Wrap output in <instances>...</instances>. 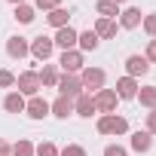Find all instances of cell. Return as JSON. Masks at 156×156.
Here are the masks:
<instances>
[{
  "mask_svg": "<svg viewBox=\"0 0 156 156\" xmlns=\"http://www.w3.org/2000/svg\"><path fill=\"white\" fill-rule=\"evenodd\" d=\"M98 132L101 135H126L129 132V119L116 116V113H101L98 116Z\"/></svg>",
  "mask_w": 156,
  "mask_h": 156,
  "instance_id": "cell-1",
  "label": "cell"
},
{
  "mask_svg": "<svg viewBox=\"0 0 156 156\" xmlns=\"http://www.w3.org/2000/svg\"><path fill=\"white\" fill-rule=\"evenodd\" d=\"M104 80H107V73L101 67H83L80 70V83H83L86 95H95L98 89H104Z\"/></svg>",
  "mask_w": 156,
  "mask_h": 156,
  "instance_id": "cell-2",
  "label": "cell"
},
{
  "mask_svg": "<svg viewBox=\"0 0 156 156\" xmlns=\"http://www.w3.org/2000/svg\"><path fill=\"white\" fill-rule=\"evenodd\" d=\"M55 86H58V95L61 98H70V101H76L83 95V83H80V76H73V73H61Z\"/></svg>",
  "mask_w": 156,
  "mask_h": 156,
  "instance_id": "cell-3",
  "label": "cell"
},
{
  "mask_svg": "<svg viewBox=\"0 0 156 156\" xmlns=\"http://www.w3.org/2000/svg\"><path fill=\"white\" fill-rule=\"evenodd\" d=\"M40 89H43V86H40V76H37V70H25V73H19V76H16V92H22V95L34 98Z\"/></svg>",
  "mask_w": 156,
  "mask_h": 156,
  "instance_id": "cell-4",
  "label": "cell"
},
{
  "mask_svg": "<svg viewBox=\"0 0 156 156\" xmlns=\"http://www.w3.org/2000/svg\"><path fill=\"white\" fill-rule=\"evenodd\" d=\"M52 52H55V43H52V37H43V34H40L37 40H31V55H34L37 61H43V64H46V61L52 58Z\"/></svg>",
  "mask_w": 156,
  "mask_h": 156,
  "instance_id": "cell-5",
  "label": "cell"
},
{
  "mask_svg": "<svg viewBox=\"0 0 156 156\" xmlns=\"http://www.w3.org/2000/svg\"><path fill=\"white\" fill-rule=\"evenodd\" d=\"M58 64H61V70H64V73H80V70L86 67V64H83V52H80V49H67V52H61Z\"/></svg>",
  "mask_w": 156,
  "mask_h": 156,
  "instance_id": "cell-6",
  "label": "cell"
},
{
  "mask_svg": "<svg viewBox=\"0 0 156 156\" xmlns=\"http://www.w3.org/2000/svg\"><path fill=\"white\" fill-rule=\"evenodd\" d=\"M76 37H80V31H73L70 25H64V28H58V31H55L52 43H55L61 52H67V49H76Z\"/></svg>",
  "mask_w": 156,
  "mask_h": 156,
  "instance_id": "cell-7",
  "label": "cell"
},
{
  "mask_svg": "<svg viewBox=\"0 0 156 156\" xmlns=\"http://www.w3.org/2000/svg\"><path fill=\"white\" fill-rule=\"evenodd\" d=\"M6 55L16 58V61H22V58L31 55V43H28L25 37H9V40H6Z\"/></svg>",
  "mask_w": 156,
  "mask_h": 156,
  "instance_id": "cell-8",
  "label": "cell"
},
{
  "mask_svg": "<svg viewBox=\"0 0 156 156\" xmlns=\"http://www.w3.org/2000/svg\"><path fill=\"white\" fill-rule=\"evenodd\" d=\"M92 98H95V107H98L101 113H113V110H116V101H119L113 89H98Z\"/></svg>",
  "mask_w": 156,
  "mask_h": 156,
  "instance_id": "cell-9",
  "label": "cell"
},
{
  "mask_svg": "<svg viewBox=\"0 0 156 156\" xmlns=\"http://www.w3.org/2000/svg\"><path fill=\"white\" fill-rule=\"evenodd\" d=\"M126 76H135V80H138V76H144L147 70H150V61L144 58V55H129L126 58Z\"/></svg>",
  "mask_w": 156,
  "mask_h": 156,
  "instance_id": "cell-10",
  "label": "cell"
},
{
  "mask_svg": "<svg viewBox=\"0 0 156 156\" xmlns=\"http://www.w3.org/2000/svg\"><path fill=\"white\" fill-rule=\"evenodd\" d=\"M25 113H28L31 119H43V116H49V101L40 98V95H34V98L25 104Z\"/></svg>",
  "mask_w": 156,
  "mask_h": 156,
  "instance_id": "cell-11",
  "label": "cell"
},
{
  "mask_svg": "<svg viewBox=\"0 0 156 156\" xmlns=\"http://www.w3.org/2000/svg\"><path fill=\"white\" fill-rule=\"evenodd\" d=\"M73 113H76V116H83V119H89L92 113H98V107H95V98L83 92L80 98H76V101H73Z\"/></svg>",
  "mask_w": 156,
  "mask_h": 156,
  "instance_id": "cell-12",
  "label": "cell"
},
{
  "mask_svg": "<svg viewBox=\"0 0 156 156\" xmlns=\"http://www.w3.org/2000/svg\"><path fill=\"white\" fill-rule=\"evenodd\" d=\"M138 89H141V86H138L135 76H119L113 92H116V98H135V95H138Z\"/></svg>",
  "mask_w": 156,
  "mask_h": 156,
  "instance_id": "cell-13",
  "label": "cell"
},
{
  "mask_svg": "<svg viewBox=\"0 0 156 156\" xmlns=\"http://www.w3.org/2000/svg\"><path fill=\"white\" fill-rule=\"evenodd\" d=\"M49 113H52V116H58V119H67V116L73 113V101H70V98H61V95H58V98H55V101L49 104Z\"/></svg>",
  "mask_w": 156,
  "mask_h": 156,
  "instance_id": "cell-14",
  "label": "cell"
},
{
  "mask_svg": "<svg viewBox=\"0 0 156 156\" xmlns=\"http://www.w3.org/2000/svg\"><path fill=\"white\" fill-rule=\"evenodd\" d=\"M141 22H144V16H141V9H135V6H129V9H122V12H119V25H122L126 31L138 28Z\"/></svg>",
  "mask_w": 156,
  "mask_h": 156,
  "instance_id": "cell-15",
  "label": "cell"
},
{
  "mask_svg": "<svg viewBox=\"0 0 156 156\" xmlns=\"http://www.w3.org/2000/svg\"><path fill=\"white\" fill-rule=\"evenodd\" d=\"M25 104H28V101H25L22 92H9V95L3 98V110H6V113H25Z\"/></svg>",
  "mask_w": 156,
  "mask_h": 156,
  "instance_id": "cell-16",
  "label": "cell"
},
{
  "mask_svg": "<svg viewBox=\"0 0 156 156\" xmlns=\"http://www.w3.org/2000/svg\"><path fill=\"white\" fill-rule=\"evenodd\" d=\"M98 43H101V40H98V34H95V31H83L80 37H76V46H80V52H95V49H98Z\"/></svg>",
  "mask_w": 156,
  "mask_h": 156,
  "instance_id": "cell-17",
  "label": "cell"
},
{
  "mask_svg": "<svg viewBox=\"0 0 156 156\" xmlns=\"http://www.w3.org/2000/svg\"><path fill=\"white\" fill-rule=\"evenodd\" d=\"M92 31L98 34V40H107V37H116V22H113V19H98Z\"/></svg>",
  "mask_w": 156,
  "mask_h": 156,
  "instance_id": "cell-18",
  "label": "cell"
},
{
  "mask_svg": "<svg viewBox=\"0 0 156 156\" xmlns=\"http://www.w3.org/2000/svg\"><path fill=\"white\" fill-rule=\"evenodd\" d=\"M150 147H153V135L150 132H135L132 135V150L135 153H147Z\"/></svg>",
  "mask_w": 156,
  "mask_h": 156,
  "instance_id": "cell-19",
  "label": "cell"
},
{
  "mask_svg": "<svg viewBox=\"0 0 156 156\" xmlns=\"http://www.w3.org/2000/svg\"><path fill=\"white\" fill-rule=\"evenodd\" d=\"M37 76H40V86H55L61 73H58L55 64H43V70H37Z\"/></svg>",
  "mask_w": 156,
  "mask_h": 156,
  "instance_id": "cell-20",
  "label": "cell"
},
{
  "mask_svg": "<svg viewBox=\"0 0 156 156\" xmlns=\"http://www.w3.org/2000/svg\"><path fill=\"white\" fill-rule=\"evenodd\" d=\"M135 98H138L144 107H150V110H153V107H156V86H144V89H138V95H135Z\"/></svg>",
  "mask_w": 156,
  "mask_h": 156,
  "instance_id": "cell-21",
  "label": "cell"
},
{
  "mask_svg": "<svg viewBox=\"0 0 156 156\" xmlns=\"http://www.w3.org/2000/svg\"><path fill=\"white\" fill-rule=\"evenodd\" d=\"M67 19H70V16H67V9H61V6H58V9H52V12L46 16V22H49L55 31H58V28H64V25H67Z\"/></svg>",
  "mask_w": 156,
  "mask_h": 156,
  "instance_id": "cell-22",
  "label": "cell"
},
{
  "mask_svg": "<svg viewBox=\"0 0 156 156\" xmlns=\"http://www.w3.org/2000/svg\"><path fill=\"white\" fill-rule=\"evenodd\" d=\"M98 16L101 19H116L119 16V6L113 3V0H98Z\"/></svg>",
  "mask_w": 156,
  "mask_h": 156,
  "instance_id": "cell-23",
  "label": "cell"
},
{
  "mask_svg": "<svg viewBox=\"0 0 156 156\" xmlns=\"http://www.w3.org/2000/svg\"><path fill=\"white\" fill-rule=\"evenodd\" d=\"M34 16H37V9H34V6H28V3H19V6H16V19H19L22 25H31V22H34Z\"/></svg>",
  "mask_w": 156,
  "mask_h": 156,
  "instance_id": "cell-24",
  "label": "cell"
},
{
  "mask_svg": "<svg viewBox=\"0 0 156 156\" xmlns=\"http://www.w3.org/2000/svg\"><path fill=\"white\" fill-rule=\"evenodd\" d=\"M12 156H34V144H31L28 138H19V141L12 144Z\"/></svg>",
  "mask_w": 156,
  "mask_h": 156,
  "instance_id": "cell-25",
  "label": "cell"
},
{
  "mask_svg": "<svg viewBox=\"0 0 156 156\" xmlns=\"http://www.w3.org/2000/svg\"><path fill=\"white\" fill-rule=\"evenodd\" d=\"M34 156H58V147L52 141H43L40 147H34Z\"/></svg>",
  "mask_w": 156,
  "mask_h": 156,
  "instance_id": "cell-26",
  "label": "cell"
},
{
  "mask_svg": "<svg viewBox=\"0 0 156 156\" xmlns=\"http://www.w3.org/2000/svg\"><path fill=\"white\" fill-rule=\"evenodd\" d=\"M58 6H61V0H37V3H34V9H40V12H52Z\"/></svg>",
  "mask_w": 156,
  "mask_h": 156,
  "instance_id": "cell-27",
  "label": "cell"
},
{
  "mask_svg": "<svg viewBox=\"0 0 156 156\" xmlns=\"http://www.w3.org/2000/svg\"><path fill=\"white\" fill-rule=\"evenodd\" d=\"M58 156H86V150L80 144H67L64 150H58Z\"/></svg>",
  "mask_w": 156,
  "mask_h": 156,
  "instance_id": "cell-28",
  "label": "cell"
},
{
  "mask_svg": "<svg viewBox=\"0 0 156 156\" xmlns=\"http://www.w3.org/2000/svg\"><path fill=\"white\" fill-rule=\"evenodd\" d=\"M141 25H144V31H147L150 37H156V12H150V16H144V22H141Z\"/></svg>",
  "mask_w": 156,
  "mask_h": 156,
  "instance_id": "cell-29",
  "label": "cell"
},
{
  "mask_svg": "<svg viewBox=\"0 0 156 156\" xmlns=\"http://www.w3.org/2000/svg\"><path fill=\"white\" fill-rule=\"evenodd\" d=\"M0 86H3V89L16 86V73H12V70H0Z\"/></svg>",
  "mask_w": 156,
  "mask_h": 156,
  "instance_id": "cell-30",
  "label": "cell"
},
{
  "mask_svg": "<svg viewBox=\"0 0 156 156\" xmlns=\"http://www.w3.org/2000/svg\"><path fill=\"white\" fill-rule=\"evenodd\" d=\"M104 156H129V150L119 147V144H107V147H104Z\"/></svg>",
  "mask_w": 156,
  "mask_h": 156,
  "instance_id": "cell-31",
  "label": "cell"
},
{
  "mask_svg": "<svg viewBox=\"0 0 156 156\" xmlns=\"http://www.w3.org/2000/svg\"><path fill=\"white\" fill-rule=\"evenodd\" d=\"M144 58H147L150 64H156V40H150V43H147V55H144Z\"/></svg>",
  "mask_w": 156,
  "mask_h": 156,
  "instance_id": "cell-32",
  "label": "cell"
},
{
  "mask_svg": "<svg viewBox=\"0 0 156 156\" xmlns=\"http://www.w3.org/2000/svg\"><path fill=\"white\" fill-rule=\"evenodd\" d=\"M147 132H150V135H156V107L147 113Z\"/></svg>",
  "mask_w": 156,
  "mask_h": 156,
  "instance_id": "cell-33",
  "label": "cell"
},
{
  "mask_svg": "<svg viewBox=\"0 0 156 156\" xmlns=\"http://www.w3.org/2000/svg\"><path fill=\"white\" fill-rule=\"evenodd\" d=\"M0 156H12V144H6V141H0Z\"/></svg>",
  "mask_w": 156,
  "mask_h": 156,
  "instance_id": "cell-34",
  "label": "cell"
},
{
  "mask_svg": "<svg viewBox=\"0 0 156 156\" xmlns=\"http://www.w3.org/2000/svg\"><path fill=\"white\" fill-rule=\"evenodd\" d=\"M6 3H16V6H19V3H25V0H6Z\"/></svg>",
  "mask_w": 156,
  "mask_h": 156,
  "instance_id": "cell-35",
  "label": "cell"
},
{
  "mask_svg": "<svg viewBox=\"0 0 156 156\" xmlns=\"http://www.w3.org/2000/svg\"><path fill=\"white\" fill-rule=\"evenodd\" d=\"M113 3H116V6H119V3H126V0H113Z\"/></svg>",
  "mask_w": 156,
  "mask_h": 156,
  "instance_id": "cell-36",
  "label": "cell"
}]
</instances>
